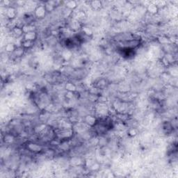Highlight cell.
<instances>
[{"label":"cell","instance_id":"cell-13","mask_svg":"<svg viewBox=\"0 0 178 178\" xmlns=\"http://www.w3.org/2000/svg\"><path fill=\"white\" fill-rule=\"evenodd\" d=\"M157 41L159 44L162 45H165L170 43L169 37L166 36V35H161V36L157 37Z\"/></svg>","mask_w":178,"mask_h":178},{"label":"cell","instance_id":"cell-8","mask_svg":"<svg viewBox=\"0 0 178 178\" xmlns=\"http://www.w3.org/2000/svg\"><path fill=\"white\" fill-rule=\"evenodd\" d=\"M61 56L64 61H70L73 58V52L71 50L65 49L62 50L61 53Z\"/></svg>","mask_w":178,"mask_h":178},{"label":"cell","instance_id":"cell-17","mask_svg":"<svg viewBox=\"0 0 178 178\" xmlns=\"http://www.w3.org/2000/svg\"><path fill=\"white\" fill-rule=\"evenodd\" d=\"M127 134H128V135L129 136L130 138H134L138 135L139 132H138V129L136 128H134V127H131V128L128 129Z\"/></svg>","mask_w":178,"mask_h":178},{"label":"cell","instance_id":"cell-4","mask_svg":"<svg viewBox=\"0 0 178 178\" xmlns=\"http://www.w3.org/2000/svg\"><path fill=\"white\" fill-rule=\"evenodd\" d=\"M83 121L87 125L90 127V128H93L97 124L98 118L95 115H93V114H87V115H86L84 117Z\"/></svg>","mask_w":178,"mask_h":178},{"label":"cell","instance_id":"cell-16","mask_svg":"<svg viewBox=\"0 0 178 178\" xmlns=\"http://www.w3.org/2000/svg\"><path fill=\"white\" fill-rule=\"evenodd\" d=\"M34 45L35 42H32V41H29V40H24L22 39L21 47H22L24 50H27L32 48V47H34Z\"/></svg>","mask_w":178,"mask_h":178},{"label":"cell","instance_id":"cell-6","mask_svg":"<svg viewBox=\"0 0 178 178\" xmlns=\"http://www.w3.org/2000/svg\"><path fill=\"white\" fill-rule=\"evenodd\" d=\"M146 12L148 13L149 15H152V16H155L159 14L160 12V9L157 7L156 4H154L153 2H150L147 6H146Z\"/></svg>","mask_w":178,"mask_h":178},{"label":"cell","instance_id":"cell-9","mask_svg":"<svg viewBox=\"0 0 178 178\" xmlns=\"http://www.w3.org/2000/svg\"><path fill=\"white\" fill-rule=\"evenodd\" d=\"M38 39V34L37 31H30L24 34L22 39L24 40H29L32 41V42H35Z\"/></svg>","mask_w":178,"mask_h":178},{"label":"cell","instance_id":"cell-5","mask_svg":"<svg viewBox=\"0 0 178 178\" xmlns=\"http://www.w3.org/2000/svg\"><path fill=\"white\" fill-rule=\"evenodd\" d=\"M10 34H11V36L15 39H21L24 36V31L22 29V27L20 26H16L13 27L10 30Z\"/></svg>","mask_w":178,"mask_h":178},{"label":"cell","instance_id":"cell-14","mask_svg":"<svg viewBox=\"0 0 178 178\" xmlns=\"http://www.w3.org/2000/svg\"><path fill=\"white\" fill-rule=\"evenodd\" d=\"M64 6L66 8L73 11L78 7V3L75 1H67L65 2Z\"/></svg>","mask_w":178,"mask_h":178},{"label":"cell","instance_id":"cell-3","mask_svg":"<svg viewBox=\"0 0 178 178\" xmlns=\"http://www.w3.org/2000/svg\"><path fill=\"white\" fill-rule=\"evenodd\" d=\"M18 10L17 8L14 7V6H10V7L6 8L5 9L4 15L5 17L8 19V20H14L16 19L18 16Z\"/></svg>","mask_w":178,"mask_h":178},{"label":"cell","instance_id":"cell-15","mask_svg":"<svg viewBox=\"0 0 178 178\" xmlns=\"http://www.w3.org/2000/svg\"><path fill=\"white\" fill-rule=\"evenodd\" d=\"M22 27V29H23L24 34L30 32V31H36V29H37L36 27L35 26L34 24H24Z\"/></svg>","mask_w":178,"mask_h":178},{"label":"cell","instance_id":"cell-11","mask_svg":"<svg viewBox=\"0 0 178 178\" xmlns=\"http://www.w3.org/2000/svg\"><path fill=\"white\" fill-rule=\"evenodd\" d=\"M17 47H18L16 46V45H15L13 42L6 43V45H4L5 53L13 54L14 52V51L16 50Z\"/></svg>","mask_w":178,"mask_h":178},{"label":"cell","instance_id":"cell-10","mask_svg":"<svg viewBox=\"0 0 178 178\" xmlns=\"http://www.w3.org/2000/svg\"><path fill=\"white\" fill-rule=\"evenodd\" d=\"M89 5L92 10L95 11H100L104 7L103 2L101 1H92L89 2Z\"/></svg>","mask_w":178,"mask_h":178},{"label":"cell","instance_id":"cell-7","mask_svg":"<svg viewBox=\"0 0 178 178\" xmlns=\"http://www.w3.org/2000/svg\"><path fill=\"white\" fill-rule=\"evenodd\" d=\"M72 16L73 19H75V20L80 22H82V21H84L85 19L86 18L87 15L85 11L79 10L78 11H76L75 13H72Z\"/></svg>","mask_w":178,"mask_h":178},{"label":"cell","instance_id":"cell-2","mask_svg":"<svg viewBox=\"0 0 178 178\" xmlns=\"http://www.w3.org/2000/svg\"><path fill=\"white\" fill-rule=\"evenodd\" d=\"M47 12L45 7V5L43 4H38L37 6L35 8V10L33 13L34 16L37 19L39 20H42L46 16Z\"/></svg>","mask_w":178,"mask_h":178},{"label":"cell","instance_id":"cell-1","mask_svg":"<svg viewBox=\"0 0 178 178\" xmlns=\"http://www.w3.org/2000/svg\"><path fill=\"white\" fill-rule=\"evenodd\" d=\"M29 152L34 154H39L41 153L43 150V147L40 144H38L35 141H29L26 143V146H25Z\"/></svg>","mask_w":178,"mask_h":178},{"label":"cell","instance_id":"cell-12","mask_svg":"<svg viewBox=\"0 0 178 178\" xmlns=\"http://www.w3.org/2000/svg\"><path fill=\"white\" fill-rule=\"evenodd\" d=\"M64 89H65L66 91L74 92L75 93V92L77 91V86L71 81L66 82L64 85Z\"/></svg>","mask_w":178,"mask_h":178}]
</instances>
